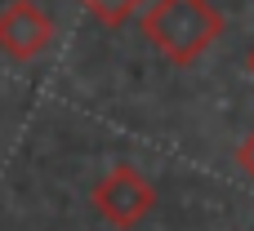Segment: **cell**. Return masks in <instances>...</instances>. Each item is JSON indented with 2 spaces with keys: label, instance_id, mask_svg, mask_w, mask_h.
Instances as JSON below:
<instances>
[{
  "label": "cell",
  "instance_id": "cell-1",
  "mask_svg": "<svg viewBox=\"0 0 254 231\" xmlns=\"http://www.w3.org/2000/svg\"><path fill=\"white\" fill-rule=\"evenodd\" d=\"M143 36L174 67H192L223 36V18L210 0H152L143 4Z\"/></svg>",
  "mask_w": 254,
  "mask_h": 231
},
{
  "label": "cell",
  "instance_id": "cell-2",
  "mask_svg": "<svg viewBox=\"0 0 254 231\" xmlns=\"http://www.w3.org/2000/svg\"><path fill=\"white\" fill-rule=\"evenodd\" d=\"M156 205V187L134 169V165H116L98 187H94V209L112 223V227L129 231L138 227Z\"/></svg>",
  "mask_w": 254,
  "mask_h": 231
},
{
  "label": "cell",
  "instance_id": "cell-3",
  "mask_svg": "<svg viewBox=\"0 0 254 231\" xmlns=\"http://www.w3.org/2000/svg\"><path fill=\"white\" fill-rule=\"evenodd\" d=\"M54 40V18L36 4V0H9L0 9V53H9L13 62H31L36 53H45Z\"/></svg>",
  "mask_w": 254,
  "mask_h": 231
},
{
  "label": "cell",
  "instance_id": "cell-4",
  "mask_svg": "<svg viewBox=\"0 0 254 231\" xmlns=\"http://www.w3.org/2000/svg\"><path fill=\"white\" fill-rule=\"evenodd\" d=\"M80 4H85L103 27H125L134 13H143L147 0H80Z\"/></svg>",
  "mask_w": 254,
  "mask_h": 231
},
{
  "label": "cell",
  "instance_id": "cell-5",
  "mask_svg": "<svg viewBox=\"0 0 254 231\" xmlns=\"http://www.w3.org/2000/svg\"><path fill=\"white\" fill-rule=\"evenodd\" d=\"M237 160H241V169H246V174L254 178V129L246 134V142L237 147Z\"/></svg>",
  "mask_w": 254,
  "mask_h": 231
},
{
  "label": "cell",
  "instance_id": "cell-6",
  "mask_svg": "<svg viewBox=\"0 0 254 231\" xmlns=\"http://www.w3.org/2000/svg\"><path fill=\"white\" fill-rule=\"evenodd\" d=\"M246 62H250V71H254V49H250V58H246Z\"/></svg>",
  "mask_w": 254,
  "mask_h": 231
}]
</instances>
